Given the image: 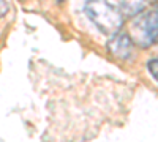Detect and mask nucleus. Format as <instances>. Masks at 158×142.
Segmentation results:
<instances>
[{
	"instance_id": "5",
	"label": "nucleus",
	"mask_w": 158,
	"mask_h": 142,
	"mask_svg": "<svg viewBox=\"0 0 158 142\" xmlns=\"http://www.w3.org/2000/svg\"><path fill=\"white\" fill-rule=\"evenodd\" d=\"M147 70L150 71V74L155 77V79L158 81V59H155V60H150L149 63H147Z\"/></svg>"
},
{
	"instance_id": "2",
	"label": "nucleus",
	"mask_w": 158,
	"mask_h": 142,
	"mask_svg": "<svg viewBox=\"0 0 158 142\" xmlns=\"http://www.w3.org/2000/svg\"><path fill=\"white\" fill-rule=\"evenodd\" d=\"M130 38L141 47H147L155 43L158 36V11H142L133 19L130 27Z\"/></svg>"
},
{
	"instance_id": "1",
	"label": "nucleus",
	"mask_w": 158,
	"mask_h": 142,
	"mask_svg": "<svg viewBox=\"0 0 158 142\" xmlns=\"http://www.w3.org/2000/svg\"><path fill=\"white\" fill-rule=\"evenodd\" d=\"M89 18L104 33H117L123 24V14L118 6L106 2H90L85 5Z\"/></svg>"
},
{
	"instance_id": "4",
	"label": "nucleus",
	"mask_w": 158,
	"mask_h": 142,
	"mask_svg": "<svg viewBox=\"0 0 158 142\" xmlns=\"http://www.w3.org/2000/svg\"><path fill=\"white\" fill-rule=\"evenodd\" d=\"M120 11H122V14H128V16H138L139 13H142V10L146 8V5L144 3H133L131 5L130 2H125V3H120Z\"/></svg>"
},
{
	"instance_id": "3",
	"label": "nucleus",
	"mask_w": 158,
	"mask_h": 142,
	"mask_svg": "<svg viewBox=\"0 0 158 142\" xmlns=\"http://www.w3.org/2000/svg\"><path fill=\"white\" fill-rule=\"evenodd\" d=\"M131 47H133V41L125 33L117 32L108 41V49L111 51L112 55H115L118 59H128L131 55Z\"/></svg>"
}]
</instances>
